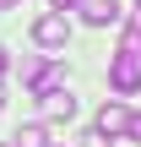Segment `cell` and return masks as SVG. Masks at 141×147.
I'll list each match as a JSON object with an SVG mask.
<instances>
[{
  "label": "cell",
  "mask_w": 141,
  "mask_h": 147,
  "mask_svg": "<svg viewBox=\"0 0 141 147\" xmlns=\"http://www.w3.org/2000/svg\"><path fill=\"white\" fill-rule=\"evenodd\" d=\"M109 87H114L120 98H136L141 93V49H120V55L109 60Z\"/></svg>",
  "instance_id": "cell-1"
},
{
  "label": "cell",
  "mask_w": 141,
  "mask_h": 147,
  "mask_svg": "<svg viewBox=\"0 0 141 147\" xmlns=\"http://www.w3.org/2000/svg\"><path fill=\"white\" fill-rule=\"evenodd\" d=\"M33 44H43V49H65V44H71V22H65V11H43V16L33 22Z\"/></svg>",
  "instance_id": "cell-2"
},
{
  "label": "cell",
  "mask_w": 141,
  "mask_h": 147,
  "mask_svg": "<svg viewBox=\"0 0 141 147\" xmlns=\"http://www.w3.org/2000/svg\"><path fill=\"white\" fill-rule=\"evenodd\" d=\"M71 5L82 11L87 27H114L120 22V0H71Z\"/></svg>",
  "instance_id": "cell-3"
},
{
  "label": "cell",
  "mask_w": 141,
  "mask_h": 147,
  "mask_svg": "<svg viewBox=\"0 0 141 147\" xmlns=\"http://www.w3.org/2000/svg\"><path fill=\"white\" fill-rule=\"evenodd\" d=\"M125 125H130V109L109 98V104L98 109V136H103V142H114V136H125Z\"/></svg>",
  "instance_id": "cell-4"
},
{
  "label": "cell",
  "mask_w": 141,
  "mask_h": 147,
  "mask_svg": "<svg viewBox=\"0 0 141 147\" xmlns=\"http://www.w3.org/2000/svg\"><path fill=\"white\" fill-rule=\"evenodd\" d=\"M27 87H33V98H49L54 87H65V71L60 65H33L27 71Z\"/></svg>",
  "instance_id": "cell-5"
},
{
  "label": "cell",
  "mask_w": 141,
  "mask_h": 147,
  "mask_svg": "<svg viewBox=\"0 0 141 147\" xmlns=\"http://www.w3.org/2000/svg\"><path fill=\"white\" fill-rule=\"evenodd\" d=\"M43 142H49V131H43V125H22V131L11 136V147H43Z\"/></svg>",
  "instance_id": "cell-6"
},
{
  "label": "cell",
  "mask_w": 141,
  "mask_h": 147,
  "mask_svg": "<svg viewBox=\"0 0 141 147\" xmlns=\"http://www.w3.org/2000/svg\"><path fill=\"white\" fill-rule=\"evenodd\" d=\"M125 49H141V5H136V16L125 22Z\"/></svg>",
  "instance_id": "cell-7"
},
{
  "label": "cell",
  "mask_w": 141,
  "mask_h": 147,
  "mask_svg": "<svg viewBox=\"0 0 141 147\" xmlns=\"http://www.w3.org/2000/svg\"><path fill=\"white\" fill-rule=\"evenodd\" d=\"M125 136H130V142H141V115H130V125H125Z\"/></svg>",
  "instance_id": "cell-8"
},
{
  "label": "cell",
  "mask_w": 141,
  "mask_h": 147,
  "mask_svg": "<svg viewBox=\"0 0 141 147\" xmlns=\"http://www.w3.org/2000/svg\"><path fill=\"white\" fill-rule=\"evenodd\" d=\"M5 71H11V49L0 44V82H5Z\"/></svg>",
  "instance_id": "cell-9"
},
{
  "label": "cell",
  "mask_w": 141,
  "mask_h": 147,
  "mask_svg": "<svg viewBox=\"0 0 141 147\" xmlns=\"http://www.w3.org/2000/svg\"><path fill=\"white\" fill-rule=\"evenodd\" d=\"M82 147H109V142H103V136L92 131V136H82Z\"/></svg>",
  "instance_id": "cell-10"
},
{
  "label": "cell",
  "mask_w": 141,
  "mask_h": 147,
  "mask_svg": "<svg viewBox=\"0 0 141 147\" xmlns=\"http://www.w3.org/2000/svg\"><path fill=\"white\" fill-rule=\"evenodd\" d=\"M11 5H16V0H0V11H11Z\"/></svg>",
  "instance_id": "cell-11"
},
{
  "label": "cell",
  "mask_w": 141,
  "mask_h": 147,
  "mask_svg": "<svg viewBox=\"0 0 141 147\" xmlns=\"http://www.w3.org/2000/svg\"><path fill=\"white\" fill-rule=\"evenodd\" d=\"M65 5H71V0H54V11H65Z\"/></svg>",
  "instance_id": "cell-12"
},
{
  "label": "cell",
  "mask_w": 141,
  "mask_h": 147,
  "mask_svg": "<svg viewBox=\"0 0 141 147\" xmlns=\"http://www.w3.org/2000/svg\"><path fill=\"white\" fill-rule=\"evenodd\" d=\"M0 109H5V98H0Z\"/></svg>",
  "instance_id": "cell-13"
},
{
  "label": "cell",
  "mask_w": 141,
  "mask_h": 147,
  "mask_svg": "<svg viewBox=\"0 0 141 147\" xmlns=\"http://www.w3.org/2000/svg\"><path fill=\"white\" fill-rule=\"evenodd\" d=\"M0 147H11V142H0Z\"/></svg>",
  "instance_id": "cell-14"
}]
</instances>
